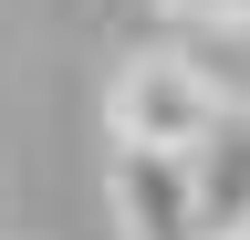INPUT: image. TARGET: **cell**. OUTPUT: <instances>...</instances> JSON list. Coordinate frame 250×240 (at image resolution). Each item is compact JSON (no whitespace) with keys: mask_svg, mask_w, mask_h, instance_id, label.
<instances>
[{"mask_svg":"<svg viewBox=\"0 0 250 240\" xmlns=\"http://www.w3.org/2000/svg\"><path fill=\"white\" fill-rule=\"evenodd\" d=\"M198 219H208V240L250 230V105H229V126L198 146Z\"/></svg>","mask_w":250,"mask_h":240,"instance_id":"3957f363","label":"cell"},{"mask_svg":"<svg viewBox=\"0 0 250 240\" xmlns=\"http://www.w3.org/2000/svg\"><path fill=\"white\" fill-rule=\"evenodd\" d=\"M229 126V94L188 63V52H125L104 84V136L115 146H156V157H198Z\"/></svg>","mask_w":250,"mask_h":240,"instance_id":"6da1fadb","label":"cell"},{"mask_svg":"<svg viewBox=\"0 0 250 240\" xmlns=\"http://www.w3.org/2000/svg\"><path fill=\"white\" fill-rule=\"evenodd\" d=\"M104 198H115V240H208V219H198V157L115 146Z\"/></svg>","mask_w":250,"mask_h":240,"instance_id":"7a4b0ae2","label":"cell"},{"mask_svg":"<svg viewBox=\"0 0 250 240\" xmlns=\"http://www.w3.org/2000/svg\"><path fill=\"white\" fill-rule=\"evenodd\" d=\"M240 240H250V230H240Z\"/></svg>","mask_w":250,"mask_h":240,"instance_id":"277c9868","label":"cell"}]
</instances>
